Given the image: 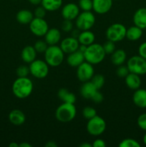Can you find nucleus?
Here are the masks:
<instances>
[{"label":"nucleus","mask_w":146,"mask_h":147,"mask_svg":"<svg viewBox=\"0 0 146 147\" xmlns=\"http://www.w3.org/2000/svg\"><path fill=\"white\" fill-rule=\"evenodd\" d=\"M72 37H75V38H77L79 36V34H80V30H79V29H76V30H72Z\"/></svg>","instance_id":"obj_43"},{"label":"nucleus","mask_w":146,"mask_h":147,"mask_svg":"<svg viewBox=\"0 0 146 147\" xmlns=\"http://www.w3.org/2000/svg\"><path fill=\"white\" fill-rule=\"evenodd\" d=\"M80 45H82L84 46H89L94 42L95 35L92 32L89 30H84L80 32L78 37H77Z\"/></svg>","instance_id":"obj_20"},{"label":"nucleus","mask_w":146,"mask_h":147,"mask_svg":"<svg viewBox=\"0 0 146 147\" xmlns=\"http://www.w3.org/2000/svg\"><path fill=\"white\" fill-rule=\"evenodd\" d=\"M29 30L35 36L43 37L48 31L49 26L44 18L34 17L29 23Z\"/></svg>","instance_id":"obj_10"},{"label":"nucleus","mask_w":146,"mask_h":147,"mask_svg":"<svg viewBox=\"0 0 146 147\" xmlns=\"http://www.w3.org/2000/svg\"><path fill=\"white\" fill-rule=\"evenodd\" d=\"M113 7V0H92V9L99 14L108 12Z\"/></svg>","instance_id":"obj_14"},{"label":"nucleus","mask_w":146,"mask_h":147,"mask_svg":"<svg viewBox=\"0 0 146 147\" xmlns=\"http://www.w3.org/2000/svg\"><path fill=\"white\" fill-rule=\"evenodd\" d=\"M34 47L36 51H37V53H44V52L46 51V50L48 47V45H47V43L45 41L38 40V41H37L35 42Z\"/></svg>","instance_id":"obj_33"},{"label":"nucleus","mask_w":146,"mask_h":147,"mask_svg":"<svg viewBox=\"0 0 146 147\" xmlns=\"http://www.w3.org/2000/svg\"><path fill=\"white\" fill-rule=\"evenodd\" d=\"M64 54L60 46L49 45L44 52V60L50 67H57L62 63Z\"/></svg>","instance_id":"obj_3"},{"label":"nucleus","mask_w":146,"mask_h":147,"mask_svg":"<svg viewBox=\"0 0 146 147\" xmlns=\"http://www.w3.org/2000/svg\"><path fill=\"white\" fill-rule=\"evenodd\" d=\"M44 39L48 45H55L61 40V32L57 28L49 29L44 35Z\"/></svg>","instance_id":"obj_18"},{"label":"nucleus","mask_w":146,"mask_h":147,"mask_svg":"<svg viewBox=\"0 0 146 147\" xmlns=\"http://www.w3.org/2000/svg\"><path fill=\"white\" fill-rule=\"evenodd\" d=\"M133 22L142 30L146 29V8L142 7L136 10L133 15Z\"/></svg>","instance_id":"obj_17"},{"label":"nucleus","mask_w":146,"mask_h":147,"mask_svg":"<svg viewBox=\"0 0 146 147\" xmlns=\"http://www.w3.org/2000/svg\"><path fill=\"white\" fill-rule=\"evenodd\" d=\"M82 113V116L84 119L89 120V119L94 117V116L97 115V111H96V109H94L93 107L86 106V107H84V109H83Z\"/></svg>","instance_id":"obj_31"},{"label":"nucleus","mask_w":146,"mask_h":147,"mask_svg":"<svg viewBox=\"0 0 146 147\" xmlns=\"http://www.w3.org/2000/svg\"><path fill=\"white\" fill-rule=\"evenodd\" d=\"M61 29L64 32H70L73 30V24L71 20H64L61 24Z\"/></svg>","instance_id":"obj_37"},{"label":"nucleus","mask_w":146,"mask_h":147,"mask_svg":"<svg viewBox=\"0 0 146 147\" xmlns=\"http://www.w3.org/2000/svg\"><path fill=\"white\" fill-rule=\"evenodd\" d=\"M58 97L63 103H74L76 101V96L74 93L69 91L67 88H60L59 90Z\"/></svg>","instance_id":"obj_27"},{"label":"nucleus","mask_w":146,"mask_h":147,"mask_svg":"<svg viewBox=\"0 0 146 147\" xmlns=\"http://www.w3.org/2000/svg\"><path fill=\"white\" fill-rule=\"evenodd\" d=\"M92 145V147H105L106 143L102 139H97L93 142Z\"/></svg>","instance_id":"obj_42"},{"label":"nucleus","mask_w":146,"mask_h":147,"mask_svg":"<svg viewBox=\"0 0 146 147\" xmlns=\"http://www.w3.org/2000/svg\"><path fill=\"white\" fill-rule=\"evenodd\" d=\"M84 53L80 50H77L69 54L67 58V63L71 67H77L84 61Z\"/></svg>","instance_id":"obj_15"},{"label":"nucleus","mask_w":146,"mask_h":147,"mask_svg":"<svg viewBox=\"0 0 146 147\" xmlns=\"http://www.w3.org/2000/svg\"><path fill=\"white\" fill-rule=\"evenodd\" d=\"M80 147H92V145L91 144L85 142V143L81 144L80 145Z\"/></svg>","instance_id":"obj_47"},{"label":"nucleus","mask_w":146,"mask_h":147,"mask_svg":"<svg viewBox=\"0 0 146 147\" xmlns=\"http://www.w3.org/2000/svg\"><path fill=\"white\" fill-rule=\"evenodd\" d=\"M34 88L33 83L27 77H18L12 85L13 94L19 99H24L31 94Z\"/></svg>","instance_id":"obj_1"},{"label":"nucleus","mask_w":146,"mask_h":147,"mask_svg":"<svg viewBox=\"0 0 146 147\" xmlns=\"http://www.w3.org/2000/svg\"><path fill=\"white\" fill-rule=\"evenodd\" d=\"M143 35V30L134 25L127 29L125 37L130 41H137L140 40Z\"/></svg>","instance_id":"obj_26"},{"label":"nucleus","mask_w":146,"mask_h":147,"mask_svg":"<svg viewBox=\"0 0 146 147\" xmlns=\"http://www.w3.org/2000/svg\"><path fill=\"white\" fill-rule=\"evenodd\" d=\"M9 147H19V144H17L16 142H11V143L9 144Z\"/></svg>","instance_id":"obj_48"},{"label":"nucleus","mask_w":146,"mask_h":147,"mask_svg":"<svg viewBox=\"0 0 146 147\" xmlns=\"http://www.w3.org/2000/svg\"><path fill=\"white\" fill-rule=\"evenodd\" d=\"M133 101L137 107L146 109V90L138 88L135 90L133 96Z\"/></svg>","instance_id":"obj_16"},{"label":"nucleus","mask_w":146,"mask_h":147,"mask_svg":"<svg viewBox=\"0 0 146 147\" xmlns=\"http://www.w3.org/2000/svg\"><path fill=\"white\" fill-rule=\"evenodd\" d=\"M17 22L21 24H29L31 20L34 19L32 12L28 9H21L16 15Z\"/></svg>","instance_id":"obj_24"},{"label":"nucleus","mask_w":146,"mask_h":147,"mask_svg":"<svg viewBox=\"0 0 146 147\" xmlns=\"http://www.w3.org/2000/svg\"><path fill=\"white\" fill-rule=\"evenodd\" d=\"M16 73L18 77H27V76L30 73L29 67H27V65L19 66L16 70Z\"/></svg>","instance_id":"obj_35"},{"label":"nucleus","mask_w":146,"mask_h":147,"mask_svg":"<svg viewBox=\"0 0 146 147\" xmlns=\"http://www.w3.org/2000/svg\"><path fill=\"white\" fill-rule=\"evenodd\" d=\"M127 28L120 23L111 24L106 30V37L108 40L114 42H120L125 38Z\"/></svg>","instance_id":"obj_5"},{"label":"nucleus","mask_w":146,"mask_h":147,"mask_svg":"<svg viewBox=\"0 0 146 147\" xmlns=\"http://www.w3.org/2000/svg\"><path fill=\"white\" fill-rule=\"evenodd\" d=\"M129 73H130V71L128 70V67H127V65H119L117 68V70H116V74L120 78H125Z\"/></svg>","instance_id":"obj_36"},{"label":"nucleus","mask_w":146,"mask_h":147,"mask_svg":"<svg viewBox=\"0 0 146 147\" xmlns=\"http://www.w3.org/2000/svg\"><path fill=\"white\" fill-rule=\"evenodd\" d=\"M30 74L37 79H43L49 73V65L45 61L42 60H34L30 63Z\"/></svg>","instance_id":"obj_9"},{"label":"nucleus","mask_w":146,"mask_h":147,"mask_svg":"<svg viewBox=\"0 0 146 147\" xmlns=\"http://www.w3.org/2000/svg\"><path fill=\"white\" fill-rule=\"evenodd\" d=\"M44 146L46 147H57V144L54 141H50V142H47Z\"/></svg>","instance_id":"obj_44"},{"label":"nucleus","mask_w":146,"mask_h":147,"mask_svg":"<svg viewBox=\"0 0 146 147\" xmlns=\"http://www.w3.org/2000/svg\"><path fill=\"white\" fill-rule=\"evenodd\" d=\"M80 14V7L74 3H68L62 9V15L64 20L72 21L75 20Z\"/></svg>","instance_id":"obj_12"},{"label":"nucleus","mask_w":146,"mask_h":147,"mask_svg":"<svg viewBox=\"0 0 146 147\" xmlns=\"http://www.w3.org/2000/svg\"><path fill=\"white\" fill-rule=\"evenodd\" d=\"M127 67L130 73L139 76L146 74V60L139 55L133 56L127 60Z\"/></svg>","instance_id":"obj_8"},{"label":"nucleus","mask_w":146,"mask_h":147,"mask_svg":"<svg viewBox=\"0 0 146 147\" xmlns=\"http://www.w3.org/2000/svg\"><path fill=\"white\" fill-rule=\"evenodd\" d=\"M30 4H33V5H39V4H41L42 2V0H28Z\"/></svg>","instance_id":"obj_45"},{"label":"nucleus","mask_w":146,"mask_h":147,"mask_svg":"<svg viewBox=\"0 0 146 147\" xmlns=\"http://www.w3.org/2000/svg\"><path fill=\"white\" fill-rule=\"evenodd\" d=\"M143 144H144L145 145H146V132L143 137Z\"/></svg>","instance_id":"obj_49"},{"label":"nucleus","mask_w":146,"mask_h":147,"mask_svg":"<svg viewBox=\"0 0 146 147\" xmlns=\"http://www.w3.org/2000/svg\"><path fill=\"white\" fill-rule=\"evenodd\" d=\"M95 23V16L91 11H83L76 18L75 24L80 31L89 30Z\"/></svg>","instance_id":"obj_6"},{"label":"nucleus","mask_w":146,"mask_h":147,"mask_svg":"<svg viewBox=\"0 0 146 147\" xmlns=\"http://www.w3.org/2000/svg\"><path fill=\"white\" fill-rule=\"evenodd\" d=\"M9 120L14 126H21L25 122L26 116L21 110L14 109L9 114Z\"/></svg>","instance_id":"obj_19"},{"label":"nucleus","mask_w":146,"mask_h":147,"mask_svg":"<svg viewBox=\"0 0 146 147\" xmlns=\"http://www.w3.org/2000/svg\"><path fill=\"white\" fill-rule=\"evenodd\" d=\"M106 129V122L100 116L96 115L89 119L87 123V131L90 135L97 136L102 134Z\"/></svg>","instance_id":"obj_7"},{"label":"nucleus","mask_w":146,"mask_h":147,"mask_svg":"<svg viewBox=\"0 0 146 147\" xmlns=\"http://www.w3.org/2000/svg\"><path fill=\"white\" fill-rule=\"evenodd\" d=\"M102 46L106 55H111L115 50V42L113 41H110V40H107V41L105 42Z\"/></svg>","instance_id":"obj_34"},{"label":"nucleus","mask_w":146,"mask_h":147,"mask_svg":"<svg viewBox=\"0 0 146 147\" xmlns=\"http://www.w3.org/2000/svg\"><path fill=\"white\" fill-rule=\"evenodd\" d=\"M127 55L123 49H118L115 50L111 54V61L115 65H123L125 61L126 60Z\"/></svg>","instance_id":"obj_25"},{"label":"nucleus","mask_w":146,"mask_h":147,"mask_svg":"<svg viewBox=\"0 0 146 147\" xmlns=\"http://www.w3.org/2000/svg\"><path fill=\"white\" fill-rule=\"evenodd\" d=\"M91 100L95 103H102L103 100V95L102 94V93H100L98 90H97V91L94 93V95L92 96Z\"/></svg>","instance_id":"obj_40"},{"label":"nucleus","mask_w":146,"mask_h":147,"mask_svg":"<svg viewBox=\"0 0 146 147\" xmlns=\"http://www.w3.org/2000/svg\"><path fill=\"white\" fill-rule=\"evenodd\" d=\"M77 109L74 103H62L57 107L55 111V117L62 123H67L75 118Z\"/></svg>","instance_id":"obj_4"},{"label":"nucleus","mask_w":146,"mask_h":147,"mask_svg":"<svg viewBox=\"0 0 146 147\" xmlns=\"http://www.w3.org/2000/svg\"><path fill=\"white\" fill-rule=\"evenodd\" d=\"M119 146L120 147H140V144L135 139H130V138H127V139H125L119 144Z\"/></svg>","instance_id":"obj_30"},{"label":"nucleus","mask_w":146,"mask_h":147,"mask_svg":"<svg viewBox=\"0 0 146 147\" xmlns=\"http://www.w3.org/2000/svg\"><path fill=\"white\" fill-rule=\"evenodd\" d=\"M125 83L127 87L131 90H137L140 88L141 86V79L140 76L135 73H130L125 78Z\"/></svg>","instance_id":"obj_22"},{"label":"nucleus","mask_w":146,"mask_h":147,"mask_svg":"<svg viewBox=\"0 0 146 147\" xmlns=\"http://www.w3.org/2000/svg\"><path fill=\"white\" fill-rule=\"evenodd\" d=\"M90 81L92 82V83L94 85V87H95L97 90H100V88H102L103 87L105 80H104V78L102 75L97 74L93 76V77L92 78Z\"/></svg>","instance_id":"obj_29"},{"label":"nucleus","mask_w":146,"mask_h":147,"mask_svg":"<svg viewBox=\"0 0 146 147\" xmlns=\"http://www.w3.org/2000/svg\"><path fill=\"white\" fill-rule=\"evenodd\" d=\"M138 54L139 55L141 56L142 57L146 60V42H143L138 48Z\"/></svg>","instance_id":"obj_41"},{"label":"nucleus","mask_w":146,"mask_h":147,"mask_svg":"<svg viewBox=\"0 0 146 147\" xmlns=\"http://www.w3.org/2000/svg\"><path fill=\"white\" fill-rule=\"evenodd\" d=\"M60 47L64 52V53L70 54L78 50L80 47V42L77 38H75V37H66L62 40Z\"/></svg>","instance_id":"obj_13"},{"label":"nucleus","mask_w":146,"mask_h":147,"mask_svg":"<svg viewBox=\"0 0 146 147\" xmlns=\"http://www.w3.org/2000/svg\"><path fill=\"white\" fill-rule=\"evenodd\" d=\"M117 1H119V0H117Z\"/></svg>","instance_id":"obj_50"},{"label":"nucleus","mask_w":146,"mask_h":147,"mask_svg":"<svg viewBox=\"0 0 146 147\" xmlns=\"http://www.w3.org/2000/svg\"><path fill=\"white\" fill-rule=\"evenodd\" d=\"M41 4L47 11H54L62 7V0H42Z\"/></svg>","instance_id":"obj_28"},{"label":"nucleus","mask_w":146,"mask_h":147,"mask_svg":"<svg viewBox=\"0 0 146 147\" xmlns=\"http://www.w3.org/2000/svg\"><path fill=\"white\" fill-rule=\"evenodd\" d=\"M137 123L139 127L146 131V113L140 115L137 118Z\"/></svg>","instance_id":"obj_38"},{"label":"nucleus","mask_w":146,"mask_h":147,"mask_svg":"<svg viewBox=\"0 0 146 147\" xmlns=\"http://www.w3.org/2000/svg\"><path fill=\"white\" fill-rule=\"evenodd\" d=\"M37 51L33 46L28 45L23 48L21 53V57L23 61L26 63H31V62L36 60L37 57Z\"/></svg>","instance_id":"obj_21"},{"label":"nucleus","mask_w":146,"mask_h":147,"mask_svg":"<svg viewBox=\"0 0 146 147\" xmlns=\"http://www.w3.org/2000/svg\"><path fill=\"white\" fill-rule=\"evenodd\" d=\"M78 6L82 11H91L92 9V0H79Z\"/></svg>","instance_id":"obj_32"},{"label":"nucleus","mask_w":146,"mask_h":147,"mask_svg":"<svg viewBox=\"0 0 146 147\" xmlns=\"http://www.w3.org/2000/svg\"><path fill=\"white\" fill-rule=\"evenodd\" d=\"M97 90V89L94 87V85L90 80V81L83 83L82 86L80 88V94H81L82 97L84 98L91 99L92 96Z\"/></svg>","instance_id":"obj_23"},{"label":"nucleus","mask_w":146,"mask_h":147,"mask_svg":"<svg viewBox=\"0 0 146 147\" xmlns=\"http://www.w3.org/2000/svg\"><path fill=\"white\" fill-rule=\"evenodd\" d=\"M94 70L92 65L87 61H84L77 67V77L80 81H90L94 76Z\"/></svg>","instance_id":"obj_11"},{"label":"nucleus","mask_w":146,"mask_h":147,"mask_svg":"<svg viewBox=\"0 0 146 147\" xmlns=\"http://www.w3.org/2000/svg\"><path fill=\"white\" fill-rule=\"evenodd\" d=\"M19 147H31V145L27 142H22L21 144H19Z\"/></svg>","instance_id":"obj_46"},{"label":"nucleus","mask_w":146,"mask_h":147,"mask_svg":"<svg viewBox=\"0 0 146 147\" xmlns=\"http://www.w3.org/2000/svg\"><path fill=\"white\" fill-rule=\"evenodd\" d=\"M46 12L47 10L41 6V7H38L36 8L35 11H34V16L35 17H38V18H44L46 15Z\"/></svg>","instance_id":"obj_39"},{"label":"nucleus","mask_w":146,"mask_h":147,"mask_svg":"<svg viewBox=\"0 0 146 147\" xmlns=\"http://www.w3.org/2000/svg\"><path fill=\"white\" fill-rule=\"evenodd\" d=\"M105 55L103 46L99 43L94 42L87 46L84 52V60L92 65H97L102 63Z\"/></svg>","instance_id":"obj_2"}]
</instances>
